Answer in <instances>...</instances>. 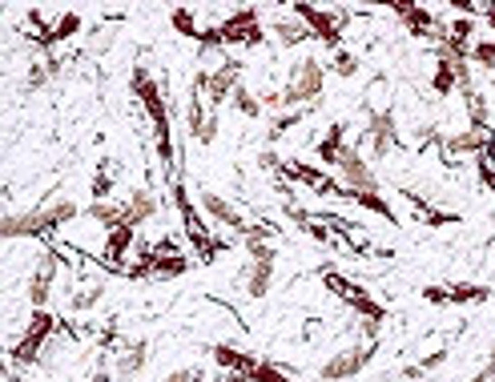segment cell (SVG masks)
Returning <instances> with one entry per match:
<instances>
[{
	"instance_id": "cell-37",
	"label": "cell",
	"mask_w": 495,
	"mask_h": 382,
	"mask_svg": "<svg viewBox=\"0 0 495 382\" xmlns=\"http://www.w3.org/2000/svg\"><path fill=\"white\" fill-rule=\"evenodd\" d=\"M218 125H222V121H218V113H213L210 121H205V129H202V133L193 137V142H198V145H213V137H218Z\"/></svg>"
},
{
	"instance_id": "cell-14",
	"label": "cell",
	"mask_w": 495,
	"mask_h": 382,
	"mask_svg": "<svg viewBox=\"0 0 495 382\" xmlns=\"http://www.w3.org/2000/svg\"><path fill=\"white\" fill-rule=\"evenodd\" d=\"M121 206H125V226L137 230V226H145V221L157 218V210H162V198L153 193V185H137V190L129 193Z\"/></svg>"
},
{
	"instance_id": "cell-3",
	"label": "cell",
	"mask_w": 495,
	"mask_h": 382,
	"mask_svg": "<svg viewBox=\"0 0 495 382\" xmlns=\"http://www.w3.org/2000/svg\"><path fill=\"white\" fill-rule=\"evenodd\" d=\"M53 334H57V314H49V310H33V314H29V322H25V330H21V338L13 342V350H8V362H13L16 370L33 367V362L41 358V350L49 347Z\"/></svg>"
},
{
	"instance_id": "cell-36",
	"label": "cell",
	"mask_w": 495,
	"mask_h": 382,
	"mask_svg": "<svg viewBox=\"0 0 495 382\" xmlns=\"http://www.w3.org/2000/svg\"><path fill=\"white\" fill-rule=\"evenodd\" d=\"M423 298L431 306H451V294H447V286H423Z\"/></svg>"
},
{
	"instance_id": "cell-21",
	"label": "cell",
	"mask_w": 495,
	"mask_h": 382,
	"mask_svg": "<svg viewBox=\"0 0 495 382\" xmlns=\"http://www.w3.org/2000/svg\"><path fill=\"white\" fill-rule=\"evenodd\" d=\"M463 105H467V129H495L491 125V105H488V93H480V89H471L463 97Z\"/></svg>"
},
{
	"instance_id": "cell-13",
	"label": "cell",
	"mask_w": 495,
	"mask_h": 382,
	"mask_svg": "<svg viewBox=\"0 0 495 382\" xmlns=\"http://www.w3.org/2000/svg\"><path fill=\"white\" fill-rule=\"evenodd\" d=\"M198 201H202V210H205V218H210V221L226 226L230 234H246L250 221L242 218V210H238V206H230V201L222 198L218 190H198Z\"/></svg>"
},
{
	"instance_id": "cell-9",
	"label": "cell",
	"mask_w": 495,
	"mask_h": 382,
	"mask_svg": "<svg viewBox=\"0 0 495 382\" xmlns=\"http://www.w3.org/2000/svg\"><path fill=\"white\" fill-rule=\"evenodd\" d=\"M218 33H222V44H246V49H258L262 44V16H258V8L254 5H242V8H233V13L226 16V21L218 24Z\"/></svg>"
},
{
	"instance_id": "cell-16",
	"label": "cell",
	"mask_w": 495,
	"mask_h": 382,
	"mask_svg": "<svg viewBox=\"0 0 495 382\" xmlns=\"http://www.w3.org/2000/svg\"><path fill=\"white\" fill-rule=\"evenodd\" d=\"M347 145H351V142H347V121H331V125H326V133L319 137V142H314V157H319L326 170H334Z\"/></svg>"
},
{
	"instance_id": "cell-40",
	"label": "cell",
	"mask_w": 495,
	"mask_h": 382,
	"mask_svg": "<svg viewBox=\"0 0 495 382\" xmlns=\"http://www.w3.org/2000/svg\"><path fill=\"white\" fill-rule=\"evenodd\" d=\"M491 93H495V77H491Z\"/></svg>"
},
{
	"instance_id": "cell-15",
	"label": "cell",
	"mask_w": 495,
	"mask_h": 382,
	"mask_svg": "<svg viewBox=\"0 0 495 382\" xmlns=\"http://www.w3.org/2000/svg\"><path fill=\"white\" fill-rule=\"evenodd\" d=\"M149 367V342L145 338H137V342H125V347L117 350V367H114V378L117 382H129V378H137L142 370Z\"/></svg>"
},
{
	"instance_id": "cell-33",
	"label": "cell",
	"mask_w": 495,
	"mask_h": 382,
	"mask_svg": "<svg viewBox=\"0 0 495 382\" xmlns=\"http://www.w3.org/2000/svg\"><path fill=\"white\" fill-rule=\"evenodd\" d=\"M471 64L495 73V36H480V41L471 44Z\"/></svg>"
},
{
	"instance_id": "cell-11",
	"label": "cell",
	"mask_w": 495,
	"mask_h": 382,
	"mask_svg": "<svg viewBox=\"0 0 495 382\" xmlns=\"http://www.w3.org/2000/svg\"><path fill=\"white\" fill-rule=\"evenodd\" d=\"M334 173H339V185L342 190H371V193H379V173L371 170V162L359 153V145H347L342 149V157H339V165H334Z\"/></svg>"
},
{
	"instance_id": "cell-34",
	"label": "cell",
	"mask_w": 495,
	"mask_h": 382,
	"mask_svg": "<svg viewBox=\"0 0 495 382\" xmlns=\"http://www.w3.org/2000/svg\"><path fill=\"white\" fill-rule=\"evenodd\" d=\"M246 378H250V382H294L282 367H274V362H262V358H258V367L250 370Z\"/></svg>"
},
{
	"instance_id": "cell-4",
	"label": "cell",
	"mask_w": 495,
	"mask_h": 382,
	"mask_svg": "<svg viewBox=\"0 0 495 382\" xmlns=\"http://www.w3.org/2000/svg\"><path fill=\"white\" fill-rule=\"evenodd\" d=\"M291 13L306 24L311 41L326 44V49H342V29H347L351 8H314V5H291Z\"/></svg>"
},
{
	"instance_id": "cell-24",
	"label": "cell",
	"mask_w": 495,
	"mask_h": 382,
	"mask_svg": "<svg viewBox=\"0 0 495 382\" xmlns=\"http://www.w3.org/2000/svg\"><path fill=\"white\" fill-rule=\"evenodd\" d=\"M451 294V306H480L491 298V286H475V282H451L447 286Z\"/></svg>"
},
{
	"instance_id": "cell-10",
	"label": "cell",
	"mask_w": 495,
	"mask_h": 382,
	"mask_svg": "<svg viewBox=\"0 0 495 382\" xmlns=\"http://www.w3.org/2000/svg\"><path fill=\"white\" fill-rule=\"evenodd\" d=\"M238 85H242V61H233L230 53L213 64V69H205V101H210L213 113L233 97V89Z\"/></svg>"
},
{
	"instance_id": "cell-6",
	"label": "cell",
	"mask_w": 495,
	"mask_h": 382,
	"mask_svg": "<svg viewBox=\"0 0 495 382\" xmlns=\"http://www.w3.org/2000/svg\"><path fill=\"white\" fill-rule=\"evenodd\" d=\"M322 282H326V290H331L334 298H342V302L351 306L359 318H375V322H387V306L379 302V298H371L362 286H354L351 278H342L339 269H331V266H322Z\"/></svg>"
},
{
	"instance_id": "cell-12",
	"label": "cell",
	"mask_w": 495,
	"mask_h": 382,
	"mask_svg": "<svg viewBox=\"0 0 495 382\" xmlns=\"http://www.w3.org/2000/svg\"><path fill=\"white\" fill-rule=\"evenodd\" d=\"M395 8V16L403 21V29L411 33V36H419V41H439L443 36V29L447 24H439L435 21V8H423V5H411V0H399V5H391Z\"/></svg>"
},
{
	"instance_id": "cell-22",
	"label": "cell",
	"mask_w": 495,
	"mask_h": 382,
	"mask_svg": "<svg viewBox=\"0 0 495 382\" xmlns=\"http://www.w3.org/2000/svg\"><path fill=\"white\" fill-rule=\"evenodd\" d=\"M431 89L439 93V97H451V93L460 89V81H455V61L447 57L443 49L435 53V77H431Z\"/></svg>"
},
{
	"instance_id": "cell-1",
	"label": "cell",
	"mask_w": 495,
	"mask_h": 382,
	"mask_svg": "<svg viewBox=\"0 0 495 382\" xmlns=\"http://www.w3.org/2000/svg\"><path fill=\"white\" fill-rule=\"evenodd\" d=\"M326 64L319 57H302L291 64L286 73V85H282V109H306L311 113L314 105L326 97Z\"/></svg>"
},
{
	"instance_id": "cell-17",
	"label": "cell",
	"mask_w": 495,
	"mask_h": 382,
	"mask_svg": "<svg viewBox=\"0 0 495 382\" xmlns=\"http://www.w3.org/2000/svg\"><path fill=\"white\" fill-rule=\"evenodd\" d=\"M266 29H270V36H274L278 44H282V49H294V44L311 41V33H306V24H302V21H298V16L291 13V5H286V8H278V16L266 24Z\"/></svg>"
},
{
	"instance_id": "cell-31",
	"label": "cell",
	"mask_w": 495,
	"mask_h": 382,
	"mask_svg": "<svg viewBox=\"0 0 495 382\" xmlns=\"http://www.w3.org/2000/svg\"><path fill=\"white\" fill-rule=\"evenodd\" d=\"M109 193H114V162H101L93 173V201H109Z\"/></svg>"
},
{
	"instance_id": "cell-32",
	"label": "cell",
	"mask_w": 495,
	"mask_h": 382,
	"mask_svg": "<svg viewBox=\"0 0 495 382\" xmlns=\"http://www.w3.org/2000/svg\"><path fill=\"white\" fill-rule=\"evenodd\" d=\"M49 64H45V57H33L29 61V73H25V93H41L45 85H49Z\"/></svg>"
},
{
	"instance_id": "cell-23",
	"label": "cell",
	"mask_w": 495,
	"mask_h": 382,
	"mask_svg": "<svg viewBox=\"0 0 495 382\" xmlns=\"http://www.w3.org/2000/svg\"><path fill=\"white\" fill-rule=\"evenodd\" d=\"M447 358H451V350H447V347H439V350H431V354H423V358H419V362H411V367H403V370H399V378H407V382L427 378V375H431V370L443 367Z\"/></svg>"
},
{
	"instance_id": "cell-5",
	"label": "cell",
	"mask_w": 495,
	"mask_h": 382,
	"mask_svg": "<svg viewBox=\"0 0 495 382\" xmlns=\"http://www.w3.org/2000/svg\"><path fill=\"white\" fill-rule=\"evenodd\" d=\"M170 201H173L177 218H182L185 238H190L193 246L202 250V258H205V262H210V258L222 250V241H210V230H205V218L198 213V206H193V198H190V190H185L182 181H173V185H170Z\"/></svg>"
},
{
	"instance_id": "cell-26",
	"label": "cell",
	"mask_w": 495,
	"mask_h": 382,
	"mask_svg": "<svg viewBox=\"0 0 495 382\" xmlns=\"http://www.w3.org/2000/svg\"><path fill=\"white\" fill-rule=\"evenodd\" d=\"M101 294H105V286H101V282H81L77 286V290H73L69 294V310H93V306H97L101 302Z\"/></svg>"
},
{
	"instance_id": "cell-39",
	"label": "cell",
	"mask_w": 495,
	"mask_h": 382,
	"mask_svg": "<svg viewBox=\"0 0 495 382\" xmlns=\"http://www.w3.org/2000/svg\"><path fill=\"white\" fill-rule=\"evenodd\" d=\"M109 378H114V375L105 370V362H97V367H93V375H89V382H109Z\"/></svg>"
},
{
	"instance_id": "cell-7",
	"label": "cell",
	"mask_w": 495,
	"mask_h": 382,
	"mask_svg": "<svg viewBox=\"0 0 495 382\" xmlns=\"http://www.w3.org/2000/svg\"><path fill=\"white\" fill-rule=\"evenodd\" d=\"M371 362H375V347H371V342H351V347L334 350L331 358L322 362L319 378L322 382H351V378H359Z\"/></svg>"
},
{
	"instance_id": "cell-19",
	"label": "cell",
	"mask_w": 495,
	"mask_h": 382,
	"mask_svg": "<svg viewBox=\"0 0 495 382\" xmlns=\"http://www.w3.org/2000/svg\"><path fill=\"white\" fill-rule=\"evenodd\" d=\"M210 354H213V362H218V367L226 370V375H250V370L258 367L254 354L230 347V342H218V347H210Z\"/></svg>"
},
{
	"instance_id": "cell-29",
	"label": "cell",
	"mask_w": 495,
	"mask_h": 382,
	"mask_svg": "<svg viewBox=\"0 0 495 382\" xmlns=\"http://www.w3.org/2000/svg\"><path fill=\"white\" fill-rule=\"evenodd\" d=\"M153 254H157V250H153ZM185 266H190V262H185L182 254H157L153 258V274H149V278H162V282H165V278H182Z\"/></svg>"
},
{
	"instance_id": "cell-18",
	"label": "cell",
	"mask_w": 495,
	"mask_h": 382,
	"mask_svg": "<svg viewBox=\"0 0 495 382\" xmlns=\"http://www.w3.org/2000/svg\"><path fill=\"white\" fill-rule=\"evenodd\" d=\"M81 29H85V21H81V13H73V8H64V13H57V21H53V33L49 36H41V49H49V53H57V44L64 41H73Z\"/></svg>"
},
{
	"instance_id": "cell-27",
	"label": "cell",
	"mask_w": 495,
	"mask_h": 382,
	"mask_svg": "<svg viewBox=\"0 0 495 382\" xmlns=\"http://www.w3.org/2000/svg\"><path fill=\"white\" fill-rule=\"evenodd\" d=\"M230 105L233 109H238V113L242 117H246V121H258V117H262V101H258V93H250L246 85H238V89H233V97H230Z\"/></svg>"
},
{
	"instance_id": "cell-38",
	"label": "cell",
	"mask_w": 495,
	"mask_h": 382,
	"mask_svg": "<svg viewBox=\"0 0 495 382\" xmlns=\"http://www.w3.org/2000/svg\"><path fill=\"white\" fill-rule=\"evenodd\" d=\"M162 382H202L198 378V370H190V367H182V370H170Z\"/></svg>"
},
{
	"instance_id": "cell-25",
	"label": "cell",
	"mask_w": 495,
	"mask_h": 382,
	"mask_svg": "<svg viewBox=\"0 0 495 382\" xmlns=\"http://www.w3.org/2000/svg\"><path fill=\"white\" fill-rule=\"evenodd\" d=\"M326 69H331L334 77L351 81V77H359L362 61H359V53H351V49H334V53H331V61H326Z\"/></svg>"
},
{
	"instance_id": "cell-30",
	"label": "cell",
	"mask_w": 495,
	"mask_h": 382,
	"mask_svg": "<svg viewBox=\"0 0 495 382\" xmlns=\"http://www.w3.org/2000/svg\"><path fill=\"white\" fill-rule=\"evenodd\" d=\"M306 121V109H282V113L270 117V137H286L291 129H298Z\"/></svg>"
},
{
	"instance_id": "cell-8",
	"label": "cell",
	"mask_w": 495,
	"mask_h": 382,
	"mask_svg": "<svg viewBox=\"0 0 495 382\" xmlns=\"http://www.w3.org/2000/svg\"><path fill=\"white\" fill-rule=\"evenodd\" d=\"M362 117H367V125H362V142L375 157H391L399 149V133H395V113H391V105H362Z\"/></svg>"
},
{
	"instance_id": "cell-28",
	"label": "cell",
	"mask_w": 495,
	"mask_h": 382,
	"mask_svg": "<svg viewBox=\"0 0 495 382\" xmlns=\"http://www.w3.org/2000/svg\"><path fill=\"white\" fill-rule=\"evenodd\" d=\"M170 24H173V29H177V33H182V36H190V41H198V36H202L198 13H193V8H190V5H177V8H173V13H170Z\"/></svg>"
},
{
	"instance_id": "cell-2",
	"label": "cell",
	"mask_w": 495,
	"mask_h": 382,
	"mask_svg": "<svg viewBox=\"0 0 495 382\" xmlns=\"http://www.w3.org/2000/svg\"><path fill=\"white\" fill-rule=\"evenodd\" d=\"M61 269H64V258L57 254V246H53V238H49V241H41V250H36V258H33L29 286H25V298H29V306H33V310H45V306H49L53 290H57V278H61Z\"/></svg>"
},
{
	"instance_id": "cell-20",
	"label": "cell",
	"mask_w": 495,
	"mask_h": 382,
	"mask_svg": "<svg viewBox=\"0 0 495 382\" xmlns=\"http://www.w3.org/2000/svg\"><path fill=\"white\" fill-rule=\"evenodd\" d=\"M339 198L354 201L359 210L375 213V218H382V221H395V210H391V201L382 198V193H371V190H339Z\"/></svg>"
},
{
	"instance_id": "cell-35",
	"label": "cell",
	"mask_w": 495,
	"mask_h": 382,
	"mask_svg": "<svg viewBox=\"0 0 495 382\" xmlns=\"http://www.w3.org/2000/svg\"><path fill=\"white\" fill-rule=\"evenodd\" d=\"M354 330H359V342H371V347H375V338L382 334V322H375V318H359V322H354Z\"/></svg>"
}]
</instances>
